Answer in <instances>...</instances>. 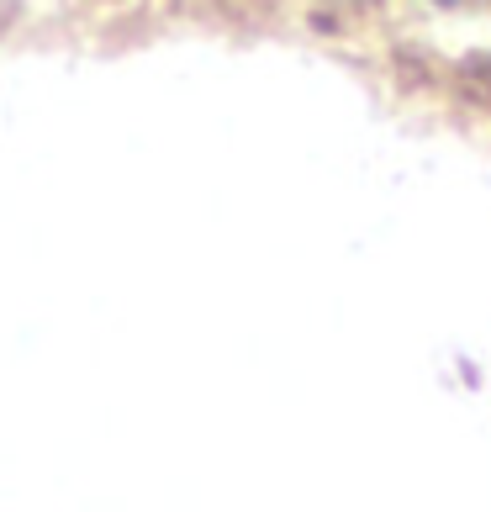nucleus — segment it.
<instances>
[{
    "label": "nucleus",
    "instance_id": "obj_1",
    "mask_svg": "<svg viewBox=\"0 0 491 512\" xmlns=\"http://www.w3.org/2000/svg\"><path fill=\"white\" fill-rule=\"evenodd\" d=\"M6 11H11V0H0V27H6Z\"/></svg>",
    "mask_w": 491,
    "mask_h": 512
}]
</instances>
